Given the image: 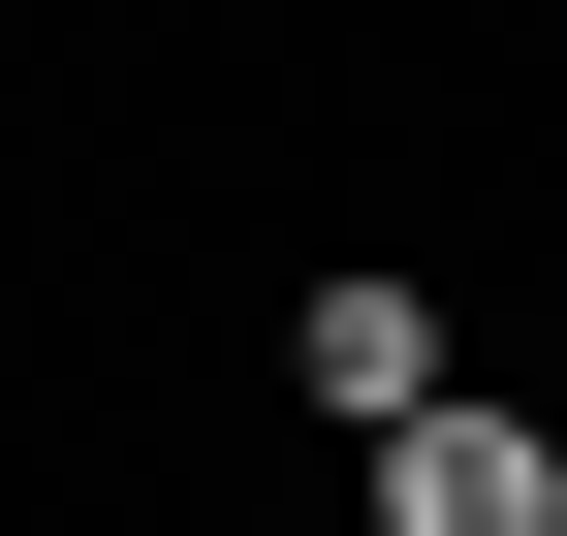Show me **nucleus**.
Segmentation results:
<instances>
[{
	"label": "nucleus",
	"instance_id": "obj_1",
	"mask_svg": "<svg viewBox=\"0 0 567 536\" xmlns=\"http://www.w3.org/2000/svg\"><path fill=\"white\" fill-rule=\"evenodd\" d=\"M379 536H567V442L536 411H410L379 442Z\"/></svg>",
	"mask_w": 567,
	"mask_h": 536
},
{
	"label": "nucleus",
	"instance_id": "obj_2",
	"mask_svg": "<svg viewBox=\"0 0 567 536\" xmlns=\"http://www.w3.org/2000/svg\"><path fill=\"white\" fill-rule=\"evenodd\" d=\"M284 379H316L347 442H410V411H473V379H442V285H316V316H284Z\"/></svg>",
	"mask_w": 567,
	"mask_h": 536
}]
</instances>
